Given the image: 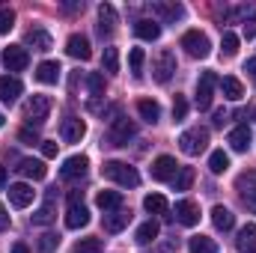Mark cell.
<instances>
[{
	"mask_svg": "<svg viewBox=\"0 0 256 253\" xmlns=\"http://www.w3.org/2000/svg\"><path fill=\"white\" fill-rule=\"evenodd\" d=\"M48 114H51V98H48V96H33V98L27 102V108H24V116H27V122H33V126H42V122L48 120Z\"/></svg>",
	"mask_w": 256,
	"mask_h": 253,
	"instance_id": "cell-7",
	"label": "cell"
},
{
	"mask_svg": "<svg viewBox=\"0 0 256 253\" xmlns=\"http://www.w3.org/2000/svg\"><path fill=\"white\" fill-rule=\"evenodd\" d=\"M176 173H179L176 158L161 155V158H155V161H152V179H155V182H173V179H176Z\"/></svg>",
	"mask_w": 256,
	"mask_h": 253,
	"instance_id": "cell-11",
	"label": "cell"
},
{
	"mask_svg": "<svg viewBox=\"0 0 256 253\" xmlns=\"http://www.w3.org/2000/svg\"><path fill=\"white\" fill-rule=\"evenodd\" d=\"M18 140H24V143H42V140H39V134H36V131H30V128H21V131H18Z\"/></svg>",
	"mask_w": 256,
	"mask_h": 253,
	"instance_id": "cell-45",
	"label": "cell"
},
{
	"mask_svg": "<svg viewBox=\"0 0 256 253\" xmlns=\"http://www.w3.org/2000/svg\"><path fill=\"white\" fill-rule=\"evenodd\" d=\"M86 224H90V212L84 206V196L78 190H72L68 194V202H66V226L68 230H80Z\"/></svg>",
	"mask_w": 256,
	"mask_h": 253,
	"instance_id": "cell-2",
	"label": "cell"
},
{
	"mask_svg": "<svg viewBox=\"0 0 256 253\" xmlns=\"http://www.w3.org/2000/svg\"><path fill=\"white\" fill-rule=\"evenodd\" d=\"M86 167H90L86 155H72V158H66V161H63V167H60V176H63L66 182L84 179V176H86Z\"/></svg>",
	"mask_w": 256,
	"mask_h": 253,
	"instance_id": "cell-12",
	"label": "cell"
},
{
	"mask_svg": "<svg viewBox=\"0 0 256 253\" xmlns=\"http://www.w3.org/2000/svg\"><path fill=\"white\" fill-rule=\"evenodd\" d=\"M128 220H131V212L116 208V212H108L102 224H104V230H108V232H122V230L128 226Z\"/></svg>",
	"mask_w": 256,
	"mask_h": 253,
	"instance_id": "cell-22",
	"label": "cell"
},
{
	"mask_svg": "<svg viewBox=\"0 0 256 253\" xmlns=\"http://www.w3.org/2000/svg\"><path fill=\"white\" fill-rule=\"evenodd\" d=\"M21 80L15 78V74H3L0 78V102L3 104H15L18 102V96H21Z\"/></svg>",
	"mask_w": 256,
	"mask_h": 253,
	"instance_id": "cell-16",
	"label": "cell"
},
{
	"mask_svg": "<svg viewBox=\"0 0 256 253\" xmlns=\"http://www.w3.org/2000/svg\"><path fill=\"white\" fill-rule=\"evenodd\" d=\"M143 60H146L143 48H131V54H128V63H131V74H134V78H140V74H143Z\"/></svg>",
	"mask_w": 256,
	"mask_h": 253,
	"instance_id": "cell-38",
	"label": "cell"
},
{
	"mask_svg": "<svg viewBox=\"0 0 256 253\" xmlns=\"http://www.w3.org/2000/svg\"><path fill=\"white\" fill-rule=\"evenodd\" d=\"M250 140H254V134H250V128L248 126H238V128L230 131V146H232L236 152H248Z\"/></svg>",
	"mask_w": 256,
	"mask_h": 253,
	"instance_id": "cell-26",
	"label": "cell"
},
{
	"mask_svg": "<svg viewBox=\"0 0 256 253\" xmlns=\"http://www.w3.org/2000/svg\"><path fill=\"white\" fill-rule=\"evenodd\" d=\"M188 250L191 253H218V244L208 236H194L191 242H188Z\"/></svg>",
	"mask_w": 256,
	"mask_h": 253,
	"instance_id": "cell-33",
	"label": "cell"
},
{
	"mask_svg": "<svg viewBox=\"0 0 256 253\" xmlns=\"http://www.w3.org/2000/svg\"><path fill=\"white\" fill-rule=\"evenodd\" d=\"M57 248H60V236L57 232H42L39 236V250L42 253H54Z\"/></svg>",
	"mask_w": 256,
	"mask_h": 253,
	"instance_id": "cell-39",
	"label": "cell"
},
{
	"mask_svg": "<svg viewBox=\"0 0 256 253\" xmlns=\"http://www.w3.org/2000/svg\"><path fill=\"white\" fill-rule=\"evenodd\" d=\"M214 86H218V74H214V72H202V74H200V84H196V108H200V110H208V108H212Z\"/></svg>",
	"mask_w": 256,
	"mask_h": 253,
	"instance_id": "cell-6",
	"label": "cell"
},
{
	"mask_svg": "<svg viewBox=\"0 0 256 253\" xmlns=\"http://www.w3.org/2000/svg\"><path fill=\"white\" fill-rule=\"evenodd\" d=\"M176 220L182 226H196L200 224V206L194 200H179L176 202Z\"/></svg>",
	"mask_w": 256,
	"mask_h": 253,
	"instance_id": "cell-15",
	"label": "cell"
},
{
	"mask_svg": "<svg viewBox=\"0 0 256 253\" xmlns=\"http://www.w3.org/2000/svg\"><path fill=\"white\" fill-rule=\"evenodd\" d=\"M9 230V212L3 208V202H0V232H6Z\"/></svg>",
	"mask_w": 256,
	"mask_h": 253,
	"instance_id": "cell-47",
	"label": "cell"
},
{
	"mask_svg": "<svg viewBox=\"0 0 256 253\" xmlns=\"http://www.w3.org/2000/svg\"><path fill=\"white\" fill-rule=\"evenodd\" d=\"M236 248H238V253H256V224H244L238 230Z\"/></svg>",
	"mask_w": 256,
	"mask_h": 253,
	"instance_id": "cell-21",
	"label": "cell"
},
{
	"mask_svg": "<svg viewBox=\"0 0 256 253\" xmlns=\"http://www.w3.org/2000/svg\"><path fill=\"white\" fill-rule=\"evenodd\" d=\"M226 167H230V155H226L224 149H218V152L208 155V170H212V173H224Z\"/></svg>",
	"mask_w": 256,
	"mask_h": 253,
	"instance_id": "cell-35",
	"label": "cell"
},
{
	"mask_svg": "<svg viewBox=\"0 0 256 253\" xmlns=\"http://www.w3.org/2000/svg\"><path fill=\"white\" fill-rule=\"evenodd\" d=\"M212 224H214L220 232H226V230H232V224H236V214H232L226 206H214V208H212Z\"/></svg>",
	"mask_w": 256,
	"mask_h": 253,
	"instance_id": "cell-28",
	"label": "cell"
},
{
	"mask_svg": "<svg viewBox=\"0 0 256 253\" xmlns=\"http://www.w3.org/2000/svg\"><path fill=\"white\" fill-rule=\"evenodd\" d=\"M12 253H30V248H27V244H21V242H18V244H12Z\"/></svg>",
	"mask_w": 256,
	"mask_h": 253,
	"instance_id": "cell-51",
	"label": "cell"
},
{
	"mask_svg": "<svg viewBox=\"0 0 256 253\" xmlns=\"http://www.w3.org/2000/svg\"><path fill=\"white\" fill-rule=\"evenodd\" d=\"M6 185V167H0V188Z\"/></svg>",
	"mask_w": 256,
	"mask_h": 253,
	"instance_id": "cell-53",
	"label": "cell"
},
{
	"mask_svg": "<svg viewBox=\"0 0 256 253\" xmlns=\"http://www.w3.org/2000/svg\"><path fill=\"white\" fill-rule=\"evenodd\" d=\"M0 128H3V114H0Z\"/></svg>",
	"mask_w": 256,
	"mask_h": 253,
	"instance_id": "cell-54",
	"label": "cell"
},
{
	"mask_svg": "<svg viewBox=\"0 0 256 253\" xmlns=\"http://www.w3.org/2000/svg\"><path fill=\"white\" fill-rule=\"evenodd\" d=\"M244 72H248V74L254 78V84H256V57H254V60H248V66H244Z\"/></svg>",
	"mask_w": 256,
	"mask_h": 253,
	"instance_id": "cell-49",
	"label": "cell"
},
{
	"mask_svg": "<svg viewBox=\"0 0 256 253\" xmlns=\"http://www.w3.org/2000/svg\"><path fill=\"white\" fill-rule=\"evenodd\" d=\"M12 27H15V12L3 6V9H0V36H6Z\"/></svg>",
	"mask_w": 256,
	"mask_h": 253,
	"instance_id": "cell-43",
	"label": "cell"
},
{
	"mask_svg": "<svg viewBox=\"0 0 256 253\" xmlns=\"http://www.w3.org/2000/svg\"><path fill=\"white\" fill-rule=\"evenodd\" d=\"M137 134V126L131 122V120H114V126H110V131H108V143L110 146H128V140Z\"/></svg>",
	"mask_w": 256,
	"mask_h": 253,
	"instance_id": "cell-9",
	"label": "cell"
},
{
	"mask_svg": "<svg viewBox=\"0 0 256 253\" xmlns=\"http://www.w3.org/2000/svg\"><path fill=\"white\" fill-rule=\"evenodd\" d=\"M182 48H185L191 57L202 60V57H208L212 42H208V36H206V33H200V30H188V33L182 36Z\"/></svg>",
	"mask_w": 256,
	"mask_h": 253,
	"instance_id": "cell-5",
	"label": "cell"
},
{
	"mask_svg": "<svg viewBox=\"0 0 256 253\" xmlns=\"http://www.w3.org/2000/svg\"><path fill=\"white\" fill-rule=\"evenodd\" d=\"M143 208H146L149 214H164V212H167V200H164L161 194H146Z\"/></svg>",
	"mask_w": 256,
	"mask_h": 253,
	"instance_id": "cell-34",
	"label": "cell"
},
{
	"mask_svg": "<svg viewBox=\"0 0 256 253\" xmlns=\"http://www.w3.org/2000/svg\"><path fill=\"white\" fill-rule=\"evenodd\" d=\"M206 143H208V128L194 126V128H188V131L179 134V149H182L185 155H200V152L206 149Z\"/></svg>",
	"mask_w": 256,
	"mask_h": 253,
	"instance_id": "cell-3",
	"label": "cell"
},
{
	"mask_svg": "<svg viewBox=\"0 0 256 253\" xmlns=\"http://www.w3.org/2000/svg\"><path fill=\"white\" fill-rule=\"evenodd\" d=\"M21 176H27V179H33V182H39V179H45V173H48V167L39 161V158H21L18 161V167H15Z\"/></svg>",
	"mask_w": 256,
	"mask_h": 253,
	"instance_id": "cell-18",
	"label": "cell"
},
{
	"mask_svg": "<svg viewBox=\"0 0 256 253\" xmlns=\"http://www.w3.org/2000/svg\"><path fill=\"white\" fill-rule=\"evenodd\" d=\"M149 9H152V15H155V18L170 21V24H173V21H179V18H185V6H182V3H176V0H155Z\"/></svg>",
	"mask_w": 256,
	"mask_h": 253,
	"instance_id": "cell-10",
	"label": "cell"
},
{
	"mask_svg": "<svg viewBox=\"0 0 256 253\" xmlns=\"http://www.w3.org/2000/svg\"><path fill=\"white\" fill-rule=\"evenodd\" d=\"M194 185V167H179L176 179H173V188L176 190H188Z\"/></svg>",
	"mask_w": 256,
	"mask_h": 253,
	"instance_id": "cell-36",
	"label": "cell"
},
{
	"mask_svg": "<svg viewBox=\"0 0 256 253\" xmlns=\"http://www.w3.org/2000/svg\"><path fill=\"white\" fill-rule=\"evenodd\" d=\"M102 66H104V72H120V54H116V48H104Z\"/></svg>",
	"mask_w": 256,
	"mask_h": 253,
	"instance_id": "cell-41",
	"label": "cell"
},
{
	"mask_svg": "<svg viewBox=\"0 0 256 253\" xmlns=\"http://www.w3.org/2000/svg\"><path fill=\"white\" fill-rule=\"evenodd\" d=\"M96 206L108 214V212H116V208H122V194L120 190H98L96 194Z\"/></svg>",
	"mask_w": 256,
	"mask_h": 253,
	"instance_id": "cell-24",
	"label": "cell"
},
{
	"mask_svg": "<svg viewBox=\"0 0 256 253\" xmlns=\"http://www.w3.org/2000/svg\"><path fill=\"white\" fill-rule=\"evenodd\" d=\"M3 63H6L9 72H24L27 63H30V54H27L24 45H9V48L3 51Z\"/></svg>",
	"mask_w": 256,
	"mask_h": 253,
	"instance_id": "cell-13",
	"label": "cell"
},
{
	"mask_svg": "<svg viewBox=\"0 0 256 253\" xmlns=\"http://www.w3.org/2000/svg\"><path fill=\"white\" fill-rule=\"evenodd\" d=\"M60 134H63L66 143H80L84 134H86V126H84V120H78V116H66L63 126H60Z\"/></svg>",
	"mask_w": 256,
	"mask_h": 253,
	"instance_id": "cell-17",
	"label": "cell"
},
{
	"mask_svg": "<svg viewBox=\"0 0 256 253\" xmlns=\"http://www.w3.org/2000/svg\"><path fill=\"white\" fill-rule=\"evenodd\" d=\"M27 45H33L36 51H51V36L42 30V27H33V30H27Z\"/></svg>",
	"mask_w": 256,
	"mask_h": 253,
	"instance_id": "cell-29",
	"label": "cell"
},
{
	"mask_svg": "<svg viewBox=\"0 0 256 253\" xmlns=\"http://www.w3.org/2000/svg\"><path fill=\"white\" fill-rule=\"evenodd\" d=\"M155 253H170V250H155Z\"/></svg>",
	"mask_w": 256,
	"mask_h": 253,
	"instance_id": "cell-55",
	"label": "cell"
},
{
	"mask_svg": "<svg viewBox=\"0 0 256 253\" xmlns=\"http://www.w3.org/2000/svg\"><path fill=\"white\" fill-rule=\"evenodd\" d=\"M244 36H248V39H254V36H256V18L244 21Z\"/></svg>",
	"mask_w": 256,
	"mask_h": 253,
	"instance_id": "cell-48",
	"label": "cell"
},
{
	"mask_svg": "<svg viewBox=\"0 0 256 253\" xmlns=\"http://www.w3.org/2000/svg\"><path fill=\"white\" fill-rule=\"evenodd\" d=\"M220 90H224V96H226L230 102H238V98L244 96V86H242L238 78H224V80H220Z\"/></svg>",
	"mask_w": 256,
	"mask_h": 253,
	"instance_id": "cell-32",
	"label": "cell"
},
{
	"mask_svg": "<svg viewBox=\"0 0 256 253\" xmlns=\"http://www.w3.org/2000/svg\"><path fill=\"white\" fill-rule=\"evenodd\" d=\"M224 120H226V114L224 110H214V126H224Z\"/></svg>",
	"mask_w": 256,
	"mask_h": 253,
	"instance_id": "cell-50",
	"label": "cell"
},
{
	"mask_svg": "<svg viewBox=\"0 0 256 253\" xmlns=\"http://www.w3.org/2000/svg\"><path fill=\"white\" fill-rule=\"evenodd\" d=\"M72 253H102V242L98 238H80Z\"/></svg>",
	"mask_w": 256,
	"mask_h": 253,
	"instance_id": "cell-42",
	"label": "cell"
},
{
	"mask_svg": "<svg viewBox=\"0 0 256 253\" xmlns=\"http://www.w3.org/2000/svg\"><path fill=\"white\" fill-rule=\"evenodd\" d=\"M60 63L57 60H45V63H39L36 66V80L39 84H57L60 80Z\"/></svg>",
	"mask_w": 256,
	"mask_h": 253,
	"instance_id": "cell-25",
	"label": "cell"
},
{
	"mask_svg": "<svg viewBox=\"0 0 256 253\" xmlns=\"http://www.w3.org/2000/svg\"><path fill=\"white\" fill-rule=\"evenodd\" d=\"M86 84H90V92H92L96 98L104 96V74H102V72H92V74L86 78Z\"/></svg>",
	"mask_w": 256,
	"mask_h": 253,
	"instance_id": "cell-40",
	"label": "cell"
},
{
	"mask_svg": "<svg viewBox=\"0 0 256 253\" xmlns=\"http://www.w3.org/2000/svg\"><path fill=\"white\" fill-rule=\"evenodd\" d=\"M33 196H36V190L30 188V185H24V182L9 185V202H12L15 208H27V206L33 202Z\"/></svg>",
	"mask_w": 256,
	"mask_h": 253,
	"instance_id": "cell-19",
	"label": "cell"
},
{
	"mask_svg": "<svg viewBox=\"0 0 256 253\" xmlns=\"http://www.w3.org/2000/svg\"><path fill=\"white\" fill-rule=\"evenodd\" d=\"M236 190L242 194V202L256 214V170H248L236 179Z\"/></svg>",
	"mask_w": 256,
	"mask_h": 253,
	"instance_id": "cell-8",
	"label": "cell"
},
{
	"mask_svg": "<svg viewBox=\"0 0 256 253\" xmlns=\"http://www.w3.org/2000/svg\"><path fill=\"white\" fill-rule=\"evenodd\" d=\"M220 51H224V57H236V54H238V36L226 30L224 39H220Z\"/></svg>",
	"mask_w": 256,
	"mask_h": 253,
	"instance_id": "cell-37",
	"label": "cell"
},
{
	"mask_svg": "<svg viewBox=\"0 0 256 253\" xmlns=\"http://www.w3.org/2000/svg\"><path fill=\"white\" fill-rule=\"evenodd\" d=\"M42 155L45 158H57V143L54 140H42Z\"/></svg>",
	"mask_w": 256,
	"mask_h": 253,
	"instance_id": "cell-46",
	"label": "cell"
},
{
	"mask_svg": "<svg viewBox=\"0 0 256 253\" xmlns=\"http://www.w3.org/2000/svg\"><path fill=\"white\" fill-rule=\"evenodd\" d=\"M114 27H116V9L110 3H102L98 6V33L102 36H110Z\"/></svg>",
	"mask_w": 256,
	"mask_h": 253,
	"instance_id": "cell-23",
	"label": "cell"
},
{
	"mask_svg": "<svg viewBox=\"0 0 256 253\" xmlns=\"http://www.w3.org/2000/svg\"><path fill=\"white\" fill-rule=\"evenodd\" d=\"M66 54L74 57V60H90L92 57V48H90V39L80 36V33H72L68 42H66Z\"/></svg>",
	"mask_w": 256,
	"mask_h": 253,
	"instance_id": "cell-14",
	"label": "cell"
},
{
	"mask_svg": "<svg viewBox=\"0 0 256 253\" xmlns=\"http://www.w3.org/2000/svg\"><path fill=\"white\" fill-rule=\"evenodd\" d=\"M102 176L110 179V182H116V185H122V188H137V185H140L137 170H134L131 164H126V161H104Z\"/></svg>",
	"mask_w": 256,
	"mask_h": 253,
	"instance_id": "cell-1",
	"label": "cell"
},
{
	"mask_svg": "<svg viewBox=\"0 0 256 253\" xmlns=\"http://www.w3.org/2000/svg\"><path fill=\"white\" fill-rule=\"evenodd\" d=\"M173 72H176V54L173 51H158V57L152 60V78L158 80V84H167L170 78H173Z\"/></svg>",
	"mask_w": 256,
	"mask_h": 253,
	"instance_id": "cell-4",
	"label": "cell"
},
{
	"mask_svg": "<svg viewBox=\"0 0 256 253\" xmlns=\"http://www.w3.org/2000/svg\"><path fill=\"white\" fill-rule=\"evenodd\" d=\"M63 9L66 12H74V9H84V3H66Z\"/></svg>",
	"mask_w": 256,
	"mask_h": 253,
	"instance_id": "cell-52",
	"label": "cell"
},
{
	"mask_svg": "<svg viewBox=\"0 0 256 253\" xmlns=\"http://www.w3.org/2000/svg\"><path fill=\"white\" fill-rule=\"evenodd\" d=\"M254 120H256V110H254Z\"/></svg>",
	"mask_w": 256,
	"mask_h": 253,
	"instance_id": "cell-56",
	"label": "cell"
},
{
	"mask_svg": "<svg viewBox=\"0 0 256 253\" xmlns=\"http://www.w3.org/2000/svg\"><path fill=\"white\" fill-rule=\"evenodd\" d=\"M185 114H188V102H185V96H176L173 98V120H185Z\"/></svg>",
	"mask_w": 256,
	"mask_h": 253,
	"instance_id": "cell-44",
	"label": "cell"
},
{
	"mask_svg": "<svg viewBox=\"0 0 256 253\" xmlns=\"http://www.w3.org/2000/svg\"><path fill=\"white\" fill-rule=\"evenodd\" d=\"M54 218H57V214H54V194H48L45 206H42L39 212H33V224H36V226H48Z\"/></svg>",
	"mask_w": 256,
	"mask_h": 253,
	"instance_id": "cell-31",
	"label": "cell"
},
{
	"mask_svg": "<svg viewBox=\"0 0 256 253\" xmlns=\"http://www.w3.org/2000/svg\"><path fill=\"white\" fill-rule=\"evenodd\" d=\"M134 36L143 39V42H155V39L161 36V24L152 21V18H140V21L134 24Z\"/></svg>",
	"mask_w": 256,
	"mask_h": 253,
	"instance_id": "cell-20",
	"label": "cell"
},
{
	"mask_svg": "<svg viewBox=\"0 0 256 253\" xmlns=\"http://www.w3.org/2000/svg\"><path fill=\"white\" fill-rule=\"evenodd\" d=\"M158 232H161V226H158L155 220H146V224H140V226H137L134 242H137V244H149V242H155V238H158Z\"/></svg>",
	"mask_w": 256,
	"mask_h": 253,
	"instance_id": "cell-30",
	"label": "cell"
},
{
	"mask_svg": "<svg viewBox=\"0 0 256 253\" xmlns=\"http://www.w3.org/2000/svg\"><path fill=\"white\" fill-rule=\"evenodd\" d=\"M137 114H140L149 126H155V122L161 120V104L152 102V98H140V102H137Z\"/></svg>",
	"mask_w": 256,
	"mask_h": 253,
	"instance_id": "cell-27",
	"label": "cell"
}]
</instances>
